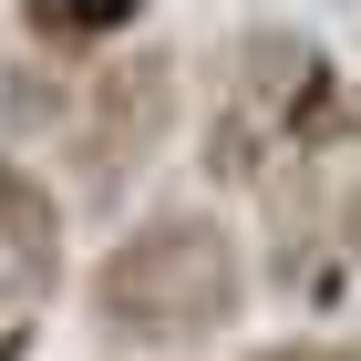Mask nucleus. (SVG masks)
<instances>
[{"label": "nucleus", "instance_id": "f257e3e1", "mask_svg": "<svg viewBox=\"0 0 361 361\" xmlns=\"http://www.w3.org/2000/svg\"><path fill=\"white\" fill-rule=\"evenodd\" d=\"M248 300H258V248L207 196H166V207L124 217L83 279V320L114 351H145V361L227 341L248 320Z\"/></svg>", "mask_w": 361, "mask_h": 361}, {"label": "nucleus", "instance_id": "f03ea898", "mask_svg": "<svg viewBox=\"0 0 361 361\" xmlns=\"http://www.w3.org/2000/svg\"><path fill=\"white\" fill-rule=\"evenodd\" d=\"M186 124V62L166 42H114L104 62H83L73 114H62V186L83 207H124L155 176V155Z\"/></svg>", "mask_w": 361, "mask_h": 361}, {"label": "nucleus", "instance_id": "7ed1b4c3", "mask_svg": "<svg viewBox=\"0 0 361 361\" xmlns=\"http://www.w3.org/2000/svg\"><path fill=\"white\" fill-rule=\"evenodd\" d=\"M341 176H320V155H289V166L258 186V207H269V238H258V279H269L279 300L300 310H331L351 300V248H341V207H331Z\"/></svg>", "mask_w": 361, "mask_h": 361}, {"label": "nucleus", "instance_id": "20e7f679", "mask_svg": "<svg viewBox=\"0 0 361 361\" xmlns=\"http://www.w3.org/2000/svg\"><path fill=\"white\" fill-rule=\"evenodd\" d=\"M0 269L21 279V300L62 289V186L21 155H0Z\"/></svg>", "mask_w": 361, "mask_h": 361}, {"label": "nucleus", "instance_id": "39448f33", "mask_svg": "<svg viewBox=\"0 0 361 361\" xmlns=\"http://www.w3.org/2000/svg\"><path fill=\"white\" fill-rule=\"evenodd\" d=\"M21 21V52H52V62H104L114 42H135L145 0H11Z\"/></svg>", "mask_w": 361, "mask_h": 361}, {"label": "nucleus", "instance_id": "423d86ee", "mask_svg": "<svg viewBox=\"0 0 361 361\" xmlns=\"http://www.w3.org/2000/svg\"><path fill=\"white\" fill-rule=\"evenodd\" d=\"M248 361H361L351 331H289V341H258Z\"/></svg>", "mask_w": 361, "mask_h": 361}, {"label": "nucleus", "instance_id": "0eeeda50", "mask_svg": "<svg viewBox=\"0 0 361 361\" xmlns=\"http://www.w3.org/2000/svg\"><path fill=\"white\" fill-rule=\"evenodd\" d=\"M331 145H361V73H341V93H331V124H320V155Z\"/></svg>", "mask_w": 361, "mask_h": 361}, {"label": "nucleus", "instance_id": "6e6552de", "mask_svg": "<svg viewBox=\"0 0 361 361\" xmlns=\"http://www.w3.org/2000/svg\"><path fill=\"white\" fill-rule=\"evenodd\" d=\"M331 207H341V248H351V279H361V166L331 186Z\"/></svg>", "mask_w": 361, "mask_h": 361}, {"label": "nucleus", "instance_id": "1a4fd4ad", "mask_svg": "<svg viewBox=\"0 0 361 361\" xmlns=\"http://www.w3.org/2000/svg\"><path fill=\"white\" fill-rule=\"evenodd\" d=\"M11 300H21V279H11V269H0V310H11Z\"/></svg>", "mask_w": 361, "mask_h": 361}]
</instances>
